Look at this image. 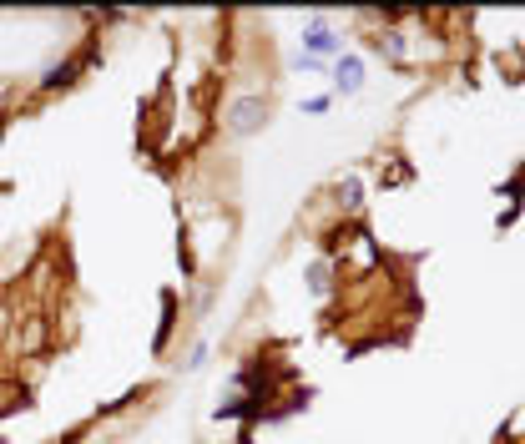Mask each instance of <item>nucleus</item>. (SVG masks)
<instances>
[{
	"label": "nucleus",
	"mask_w": 525,
	"mask_h": 444,
	"mask_svg": "<svg viewBox=\"0 0 525 444\" xmlns=\"http://www.w3.org/2000/svg\"><path fill=\"white\" fill-rule=\"evenodd\" d=\"M268 121H273V107H268V97H262V91L232 97L228 111H222V131H228V137H258Z\"/></svg>",
	"instance_id": "obj_1"
},
{
	"label": "nucleus",
	"mask_w": 525,
	"mask_h": 444,
	"mask_svg": "<svg viewBox=\"0 0 525 444\" xmlns=\"http://www.w3.org/2000/svg\"><path fill=\"white\" fill-rule=\"evenodd\" d=\"M298 41H304V56H318V61H334V56H344V36L334 31V21H328L324 11L308 15Z\"/></svg>",
	"instance_id": "obj_2"
},
{
	"label": "nucleus",
	"mask_w": 525,
	"mask_h": 444,
	"mask_svg": "<svg viewBox=\"0 0 525 444\" xmlns=\"http://www.w3.org/2000/svg\"><path fill=\"white\" fill-rule=\"evenodd\" d=\"M328 77H334V91L339 97H359L364 91V56L359 51H344L328 61Z\"/></svg>",
	"instance_id": "obj_3"
},
{
	"label": "nucleus",
	"mask_w": 525,
	"mask_h": 444,
	"mask_svg": "<svg viewBox=\"0 0 525 444\" xmlns=\"http://www.w3.org/2000/svg\"><path fill=\"white\" fill-rule=\"evenodd\" d=\"M77 77H81V56H61V61H51L41 71V81H36V87H41V91H66Z\"/></svg>",
	"instance_id": "obj_4"
},
{
	"label": "nucleus",
	"mask_w": 525,
	"mask_h": 444,
	"mask_svg": "<svg viewBox=\"0 0 525 444\" xmlns=\"http://www.w3.org/2000/svg\"><path fill=\"white\" fill-rule=\"evenodd\" d=\"M304 278H308V293H328V283H334V263H328V258H314Z\"/></svg>",
	"instance_id": "obj_5"
},
{
	"label": "nucleus",
	"mask_w": 525,
	"mask_h": 444,
	"mask_svg": "<svg viewBox=\"0 0 525 444\" xmlns=\"http://www.w3.org/2000/svg\"><path fill=\"white\" fill-rule=\"evenodd\" d=\"M374 46H379V56H389V61H405V31H379L374 36Z\"/></svg>",
	"instance_id": "obj_6"
},
{
	"label": "nucleus",
	"mask_w": 525,
	"mask_h": 444,
	"mask_svg": "<svg viewBox=\"0 0 525 444\" xmlns=\"http://www.w3.org/2000/svg\"><path fill=\"white\" fill-rule=\"evenodd\" d=\"M339 207H349V212H359V207H364V182H359V177H344V182H339Z\"/></svg>",
	"instance_id": "obj_7"
},
{
	"label": "nucleus",
	"mask_w": 525,
	"mask_h": 444,
	"mask_svg": "<svg viewBox=\"0 0 525 444\" xmlns=\"http://www.w3.org/2000/svg\"><path fill=\"white\" fill-rule=\"evenodd\" d=\"M208 358H212V348H208V344H192V354L182 358V374H197V368H208Z\"/></svg>",
	"instance_id": "obj_8"
},
{
	"label": "nucleus",
	"mask_w": 525,
	"mask_h": 444,
	"mask_svg": "<svg viewBox=\"0 0 525 444\" xmlns=\"http://www.w3.org/2000/svg\"><path fill=\"white\" fill-rule=\"evenodd\" d=\"M328 107H334V97H328V91H318V97H308V101H304V111H308V117H324Z\"/></svg>",
	"instance_id": "obj_9"
},
{
	"label": "nucleus",
	"mask_w": 525,
	"mask_h": 444,
	"mask_svg": "<svg viewBox=\"0 0 525 444\" xmlns=\"http://www.w3.org/2000/svg\"><path fill=\"white\" fill-rule=\"evenodd\" d=\"M41 334H46V328H41V324H31V328H26V344H21V348H26V354H31V348H41Z\"/></svg>",
	"instance_id": "obj_10"
}]
</instances>
